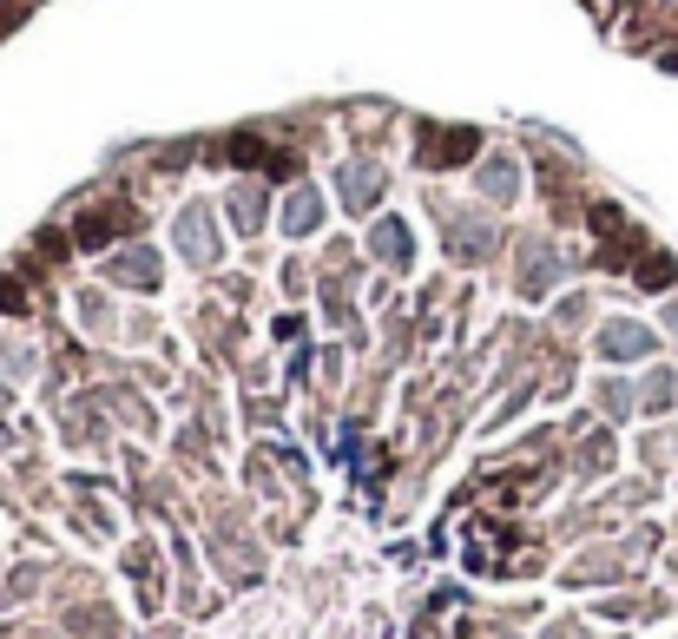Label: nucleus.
Listing matches in <instances>:
<instances>
[{
  "mask_svg": "<svg viewBox=\"0 0 678 639\" xmlns=\"http://www.w3.org/2000/svg\"><path fill=\"white\" fill-rule=\"evenodd\" d=\"M646 402H652V409H665V402H672V376H665V369L646 383Z\"/></svg>",
  "mask_w": 678,
  "mask_h": 639,
  "instance_id": "9",
  "label": "nucleus"
},
{
  "mask_svg": "<svg viewBox=\"0 0 678 639\" xmlns=\"http://www.w3.org/2000/svg\"><path fill=\"white\" fill-rule=\"evenodd\" d=\"M672 330H678V304H672Z\"/></svg>",
  "mask_w": 678,
  "mask_h": 639,
  "instance_id": "11",
  "label": "nucleus"
},
{
  "mask_svg": "<svg viewBox=\"0 0 678 639\" xmlns=\"http://www.w3.org/2000/svg\"><path fill=\"white\" fill-rule=\"evenodd\" d=\"M310 224H316V192H297L284 211V231H310Z\"/></svg>",
  "mask_w": 678,
  "mask_h": 639,
  "instance_id": "7",
  "label": "nucleus"
},
{
  "mask_svg": "<svg viewBox=\"0 0 678 639\" xmlns=\"http://www.w3.org/2000/svg\"><path fill=\"white\" fill-rule=\"evenodd\" d=\"M672 277H678V264H672V257H652L646 271H639V284H646V290H665Z\"/></svg>",
  "mask_w": 678,
  "mask_h": 639,
  "instance_id": "8",
  "label": "nucleus"
},
{
  "mask_svg": "<svg viewBox=\"0 0 678 639\" xmlns=\"http://www.w3.org/2000/svg\"><path fill=\"white\" fill-rule=\"evenodd\" d=\"M369 251H382V264H409V231H402V218H382L376 231H369Z\"/></svg>",
  "mask_w": 678,
  "mask_h": 639,
  "instance_id": "4",
  "label": "nucleus"
},
{
  "mask_svg": "<svg viewBox=\"0 0 678 639\" xmlns=\"http://www.w3.org/2000/svg\"><path fill=\"white\" fill-rule=\"evenodd\" d=\"M481 192H488L494 205H507V198H514V165H507V159H494L488 172H481Z\"/></svg>",
  "mask_w": 678,
  "mask_h": 639,
  "instance_id": "6",
  "label": "nucleus"
},
{
  "mask_svg": "<svg viewBox=\"0 0 678 639\" xmlns=\"http://www.w3.org/2000/svg\"><path fill=\"white\" fill-rule=\"evenodd\" d=\"M376 192H382V172H376V165H343V198H349V211H369V205H376Z\"/></svg>",
  "mask_w": 678,
  "mask_h": 639,
  "instance_id": "3",
  "label": "nucleus"
},
{
  "mask_svg": "<svg viewBox=\"0 0 678 639\" xmlns=\"http://www.w3.org/2000/svg\"><path fill=\"white\" fill-rule=\"evenodd\" d=\"M600 356H613V363L652 356V330H639V323H606L600 330Z\"/></svg>",
  "mask_w": 678,
  "mask_h": 639,
  "instance_id": "1",
  "label": "nucleus"
},
{
  "mask_svg": "<svg viewBox=\"0 0 678 639\" xmlns=\"http://www.w3.org/2000/svg\"><path fill=\"white\" fill-rule=\"evenodd\" d=\"M178 251L185 257H218V231H211V211L191 205L185 218H178Z\"/></svg>",
  "mask_w": 678,
  "mask_h": 639,
  "instance_id": "2",
  "label": "nucleus"
},
{
  "mask_svg": "<svg viewBox=\"0 0 678 639\" xmlns=\"http://www.w3.org/2000/svg\"><path fill=\"white\" fill-rule=\"evenodd\" d=\"M0 310H20V284H0Z\"/></svg>",
  "mask_w": 678,
  "mask_h": 639,
  "instance_id": "10",
  "label": "nucleus"
},
{
  "mask_svg": "<svg viewBox=\"0 0 678 639\" xmlns=\"http://www.w3.org/2000/svg\"><path fill=\"white\" fill-rule=\"evenodd\" d=\"M112 277L119 284H158V264H152V251H126V257H112Z\"/></svg>",
  "mask_w": 678,
  "mask_h": 639,
  "instance_id": "5",
  "label": "nucleus"
}]
</instances>
